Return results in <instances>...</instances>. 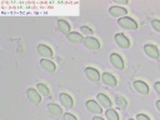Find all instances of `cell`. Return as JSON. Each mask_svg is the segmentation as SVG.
Returning a JSON list of instances; mask_svg holds the SVG:
<instances>
[{"label":"cell","instance_id":"1","mask_svg":"<svg viewBox=\"0 0 160 120\" xmlns=\"http://www.w3.org/2000/svg\"><path fill=\"white\" fill-rule=\"evenodd\" d=\"M119 25L124 29H128V30H136L138 29V24L134 19L131 18H128V16H124V18H120L119 19Z\"/></svg>","mask_w":160,"mask_h":120},{"label":"cell","instance_id":"2","mask_svg":"<svg viewBox=\"0 0 160 120\" xmlns=\"http://www.w3.org/2000/svg\"><path fill=\"white\" fill-rule=\"evenodd\" d=\"M84 45H85L88 49H90V50H98V49L100 48L99 40L95 39V38H92V36H86V38L84 39Z\"/></svg>","mask_w":160,"mask_h":120},{"label":"cell","instance_id":"3","mask_svg":"<svg viewBox=\"0 0 160 120\" xmlns=\"http://www.w3.org/2000/svg\"><path fill=\"white\" fill-rule=\"evenodd\" d=\"M144 51H145V54L149 58H151V59H159V50H158V48L155 45L146 44L144 46Z\"/></svg>","mask_w":160,"mask_h":120},{"label":"cell","instance_id":"4","mask_svg":"<svg viewBox=\"0 0 160 120\" xmlns=\"http://www.w3.org/2000/svg\"><path fill=\"white\" fill-rule=\"evenodd\" d=\"M26 95H28V99H29L32 104L39 105V104L41 102V98H40V95H39V91H38V90H35V89H28Z\"/></svg>","mask_w":160,"mask_h":120},{"label":"cell","instance_id":"5","mask_svg":"<svg viewBox=\"0 0 160 120\" xmlns=\"http://www.w3.org/2000/svg\"><path fill=\"white\" fill-rule=\"evenodd\" d=\"M115 42L122 48V49H128L130 46V40L124 35V34H116L115 35Z\"/></svg>","mask_w":160,"mask_h":120},{"label":"cell","instance_id":"6","mask_svg":"<svg viewBox=\"0 0 160 120\" xmlns=\"http://www.w3.org/2000/svg\"><path fill=\"white\" fill-rule=\"evenodd\" d=\"M110 61H111V64L114 65V68H116L118 70H122V69H124V61H122V59H121L120 55L112 52V54L110 55Z\"/></svg>","mask_w":160,"mask_h":120},{"label":"cell","instance_id":"7","mask_svg":"<svg viewBox=\"0 0 160 120\" xmlns=\"http://www.w3.org/2000/svg\"><path fill=\"white\" fill-rule=\"evenodd\" d=\"M109 12L112 15V16H118V18H124L128 12L126 9L121 8V6H118V5H114L111 8H109Z\"/></svg>","mask_w":160,"mask_h":120},{"label":"cell","instance_id":"8","mask_svg":"<svg viewBox=\"0 0 160 120\" xmlns=\"http://www.w3.org/2000/svg\"><path fill=\"white\" fill-rule=\"evenodd\" d=\"M85 75L91 81H99L100 79V72L94 68H85Z\"/></svg>","mask_w":160,"mask_h":120},{"label":"cell","instance_id":"9","mask_svg":"<svg viewBox=\"0 0 160 120\" xmlns=\"http://www.w3.org/2000/svg\"><path fill=\"white\" fill-rule=\"evenodd\" d=\"M101 80H102V82H104L105 85H108V86H116V84H118L115 76L111 75L110 72H104V74L101 75Z\"/></svg>","mask_w":160,"mask_h":120},{"label":"cell","instance_id":"10","mask_svg":"<svg viewBox=\"0 0 160 120\" xmlns=\"http://www.w3.org/2000/svg\"><path fill=\"white\" fill-rule=\"evenodd\" d=\"M59 100H60V102H61L66 109L72 108L74 101H72V99H71V96H70V95H68V94L62 92V94H60V95H59Z\"/></svg>","mask_w":160,"mask_h":120},{"label":"cell","instance_id":"11","mask_svg":"<svg viewBox=\"0 0 160 120\" xmlns=\"http://www.w3.org/2000/svg\"><path fill=\"white\" fill-rule=\"evenodd\" d=\"M86 108L90 112H94V114H100L102 110H101V106L95 101V100H89L86 101Z\"/></svg>","mask_w":160,"mask_h":120},{"label":"cell","instance_id":"12","mask_svg":"<svg viewBox=\"0 0 160 120\" xmlns=\"http://www.w3.org/2000/svg\"><path fill=\"white\" fill-rule=\"evenodd\" d=\"M134 88L136 91H139L140 94H148L149 92V86L144 82V81H140V80H135L134 81Z\"/></svg>","mask_w":160,"mask_h":120},{"label":"cell","instance_id":"13","mask_svg":"<svg viewBox=\"0 0 160 120\" xmlns=\"http://www.w3.org/2000/svg\"><path fill=\"white\" fill-rule=\"evenodd\" d=\"M38 52H39L41 56H44V58H51V56H52V50H51L49 46L44 45V44H40V45L38 46Z\"/></svg>","mask_w":160,"mask_h":120},{"label":"cell","instance_id":"14","mask_svg":"<svg viewBox=\"0 0 160 120\" xmlns=\"http://www.w3.org/2000/svg\"><path fill=\"white\" fill-rule=\"evenodd\" d=\"M96 100H98V102H99L101 106H104V108H106V109H110L111 101H110V99H109L105 94H98Z\"/></svg>","mask_w":160,"mask_h":120},{"label":"cell","instance_id":"15","mask_svg":"<svg viewBox=\"0 0 160 120\" xmlns=\"http://www.w3.org/2000/svg\"><path fill=\"white\" fill-rule=\"evenodd\" d=\"M40 65H41V68H42L44 70H46V71H49V72H54L55 69H56L55 64H54L51 60H46V59L41 60V61H40Z\"/></svg>","mask_w":160,"mask_h":120},{"label":"cell","instance_id":"16","mask_svg":"<svg viewBox=\"0 0 160 120\" xmlns=\"http://www.w3.org/2000/svg\"><path fill=\"white\" fill-rule=\"evenodd\" d=\"M58 28H59V30H60L61 34H64V35H69L70 34V25H69L68 21L59 20L58 21Z\"/></svg>","mask_w":160,"mask_h":120},{"label":"cell","instance_id":"17","mask_svg":"<svg viewBox=\"0 0 160 120\" xmlns=\"http://www.w3.org/2000/svg\"><path fill=\"white\" fill-rule=\"evenodd\" d=\"M48 110H49V112H50L51 115H54V116H60V115H62L61 108H60L59 105H56V104H49V105H48Z\"/></svg>","mask_w":160,"mask_h":120},{"label":"cell","instance_id":"18","mask_svg":"<svg viewBox=\"0 0 160 120\" xmlns=\"http://www.w3.org/2000/svg\"><path fill=\"white\" fill-rule=\"evenodd\" d=\"M68 40H69L70 42H74V44H78V42L84 41L81 34H79V32H70V34L68 35Z\"/></svg>","mask_w":160,"mask_h":120},{"label":"cell","instance_id":"19","mask_svg":"<svg viewBox=\"0 0 160 120\" xmlns=\"http://www.w3.org/2000/svg\"><path fill=\"white\" fill-rule=\"evenodd\" d=\"M36 90H38L41 95H44V96H49V95H50L49 88H48L46 85H44V84H38V85H36Z\"/></svg>","mask_w":160,"mask_h":120},{"label":"cell","instance_id":"20","mask_svg":"<svg viewBox=\"0 0 160 120\" xmlns=\"http://www.w3.org/2000/svg\"><path fill=\"white\" fill-rule=\"evenodd\" d=\"M105 115H106L108 120H119V115H118V112H116L115 110H112V109L106 110Z\"/></svg>","mask_w":160,"mask_h":120},{"label":"cell","instance_id":"21","mask_svg":"<svg viewBox=\"0 0 160 120\" xmlns=\"http://www.w3.org/2000/svg\"><path fill=\"white\" fill-rule=\"evenodd\" d=\"M115 100H116V105H118L120 109H125V108L128 106V102H126V100H125L122 96H119V95H118Z\"/></svg>","mask_w":160,"mask_h":120},{"label":"cell","instance_id":"22","mask_svg":"<svg viewBox=\"0 0 160 120\" xmlns=\"http://www.w3.org/2000/svg\"><path fill=\"white\" fill-rule=\"evenodd\" d=\"M151 26L154 28V30H156V31L160 32V20H158V19L151 20Z\"/></svg>","mask_w":160,"mask_h":120},{"label":"cell","instance_id":"23","mask_svg":"<svg viewBox=\"0 0 160 120\" xmlns=\"http://www.w3.org/2000/svg\"><path fill=\"white\" fill-rule=\"evenodd\" d=\"M80 30H81L82 34H85V35H88V36H90V35L92 34V30H91L89 26H81Z\"/></svg>","mask_w":160,"mask_h":120},{"label":"cell","instance_id":"24","mask_svg":"<svg viewBox=\"0 0 160 120\" xmlns=\"http://www.w3.org/2000/svg\"><path fill=\"white\" fill-rule=\"evenodd\" d=\"M64 120H76V118L72 114H64Z\"/></svg>","mask_w":160,"mask_h":120},{"label":"cell","instance_id":"25","mask_svg":"<svg viewBox=\"0 0 160 120\" xmlns=\"http://www.w3.org/2000/svg\"><path fill=\"white\" fill-rule=\"evenodd\" d=\"M136 120H150L145 114H138L136 115Z\"/></svg>","mask_w":160,"mask_h":120},{"label":"cell","instance_id":"26","mask_svg":"<svg viewBox=\"0 0 160 120\" xmlns=\"http://www.w3.org/2000/svg\"><path fill=\"white\" fill-rule=\"evenodd\" d=\"M154 89H155V90H156V92L160 95V81L155 82V85H154Z\"/></svg>","mask_w":160,"mask_h":120},{"label":"cell","instance_id":"27","mask_svg":"<svg viewBox=\"0 0 160 120\" xmlns=\"http://www.w3.org/2000/svg\"><path fill=\"white\" fill-rule=\"evenodd\" d=\"M115 2L118 4V6H119V5H126V4H128L126 0H115Z\"/></svg>","mask_w":160,"mask_h":120},{"label":"cell","instance_id":"28","mask_svg":"<svg viewBox=\"0 0 160 120\" xmlns=\"http://www.w3.org/2000/svg\"><path fill=\"white\" fill-rule=\"evenodd\" d=\"M156 108H158V110H160V100L156 101Z\"/></svg>","mask_w":160,"mask_h":120},{"label":"cell","instance_id":"29","mask_svg":"<svg viewBox=\"0 0 160 120\" xmlns=\"http://www.w3.org/2000/svg\"><path fill=\"white\" fill-rule=\"evenodd\" d=\"M92 120H104V119H101V118H100V116H95V118H94V119H92Z\"/></svg>","mask_w":160,"mask_h":120},{"label":"cell","instance_id":"30","mask_svg":"<svg viewBox=\"0 0 160 120\" xmlns=\"http://www.w3.org/2000/svg\"><path fill=\"white\" fill-rule=\"evenodd\" d=\"M129 120H134V119H129Z\"/></svg>","mask_w":160,"mask_h":120}]
</instances>
